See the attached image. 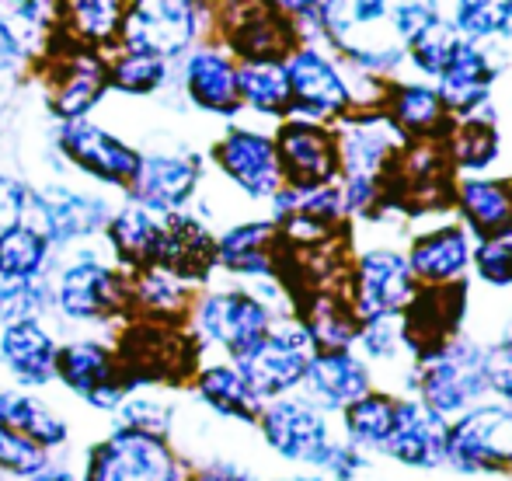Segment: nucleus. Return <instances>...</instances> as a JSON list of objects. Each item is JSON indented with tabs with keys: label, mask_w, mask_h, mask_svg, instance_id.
Wrapping results in <instances>:
<instances>
[{
	"label": "nucleus",
	"mask_w": 512,
	"mask_h": 481,
	"mask_svg": "<svg viewBox=\"0 0 512 481\" xmlns=\"http://www.w3.org/2000/svg\"><path fill=\"white\" fill-rule=\"evenodd\" d=\"M49 290V321L63 328H119L126 318H133L129 272H122L105 248H95V241L56 255L49 269Z\"/></svg>",
	"instance_id": "1"
},
{
	"label": "nucleus",
	"mask_w": 512,
	"mask_h": 481,
	"mask_svg": "<svg viewBox=\"0 0 512 481\" xmlns=\"http://www.w3.org/2000/svg\"><path fill=\"white\" fill-rule=\"evenodd\" d=\"M112 346L133 391L136 387H157V391L189 387L192 373L206 356L189 325L150 318H126L115 328Z\"/></svg>",
	"instance_id": "2"
},
{
	"label": "nucleus",
	"mask_w": 512,
	"mask_h": 481,
	"mask_svg": "<svg viewBox=\"0 0 512 481\" xmlns=\"http://www.w3.org/2000/svg\"><path fill=\"white\" fill-rule=\"evenodd\" d=\"M112 210L115 203L108 199L105 189L56 175L49 182L28 185L25 220L21 224L39 231L56 248V255H60V251L77 248V244L102 241V231L108 217H112Z\"/></svg>",
	"instance_id": "3"
},
{
	"label": "nucleus",
	"mask_w": 512,
	"mask_h": 481,
	"mask_svg": "<svg viewBox=\"0 0 512 481\" xmlns=\"http://www.w3.org/2000/svg\"><path fill=\"white\" fill-rule=\"evenodd\" d=\"M49 150L63 164V171H70L81 182L98 185L105 192H119V196L129 192L143 154L133 140H126V136L115 133L112 126L98 122L95 116L74 119V122H53Z\"/></svg>",
	"instance_id": "4"
},
{
	"label": "nucleus",
	"mask_w": 512,
	"mask_h": 481,
	"mask_svg": "<svg viewBox=\"0 0 512 481\" xmlns=\"http://www.w3.org/2000/svg\"><path fill=\"white\" fill-rule=\"evenodd\" d=\"M32 77L39 81L49 119H88L108 98V53L53 39L46 53L32 63Z\"/></svg>",
	"instance_id": "5"
},
{
	"label": "nucleus",
	"mask_w": 512,
	"mask_h": 481,
	"mask_svg": "<svg viewBox=\"0 0 512 481\" xmlns=\"http://www.w3.org/2000/svg\"><path fill=\"white\" fill-rule=\"evenodd\" d=\"M276 314L248 290V286H199L189 311V332L203 353H220L237 360L269 335Z\"/></svg>",
	"instance_id": "6"
},
{
	"label": "nucleus",
	"mask_w": 512,
	"mask_h": 481,
	"mask_svg": "<svg viewBox=\"0 0 512 481\" xmlns=\"http://www.w3.org/2000/svg\"><path fill=\"white\" fill-rule=\"evenodd\" d=\"M81 481H185L189 461L171 440L108 426L81 450Z\"/></svg>",
	"instance_id": "7"
},
{
	"label": "nucleus",
	"mask_w": 512,
	"mask_h": 481,
	"mask_svg": "<svg viewBox=\"0 0 512 481\" xmlns=\"http://www.w3.org/2000/svg\"><path fill=\"white\" fill-rule=\"evenodd\" d=\"M209 25L206 0H126L119 46L178 63L203 42Z\"/></svg>",
	"instance_id": "8"
},
{
	"label": "nucleus",
	"mask_w": 512,
	"mask_h": 481,
	"mask_svg": "<svg viewBox=\"0 0 512 481\" xmlns=\"http://www.w3.org/2000/svg\"><path fill=\"white\" fill-rule=\"evenodd\" d=\"M56 384L63 387L67 398L81 401L84 408L105 415V419L133 391L119 366V356H115L112 335H98V332H81V335H70V339H60Z\"/></svg>",
	"instance_id": "9"
},
{
	"label": "nucleus",
	"mask_w": 512,
	"mask_h": 481,
	"mask_svg": "<svg viewBox=\"0 0 512 481\" xmlns=\"http://www.w3.org/2000/svg\"><path fill=\"white\" fill-rule=\"evenodd\" d=\"M408 0H321L317 18L338 49L363 67H394L401 49L391 42L398 35V11Z\"/></svg>",
	"instance_id": "10"
},
{
	"label": "nucleus",
	"mask_w": 512,
	"mask_h": 481,
	"mask_svg": "<svg viewBox=\"0 0 512 481\" xmlns=\"http://www.w3.org/2000/svg\"><path fill=\"white\" fill-rule=\"evenodd\" d=\"M209 25L220 32V46L237 63L276 60L283 63L297 49L293 18L279 14L265 0H216L209 7Z\"/></svg>",
	"instance_id": "11"
},
{
	"label": "nucleus",
	"mask_w": 512,
	"mask_h": 481,
	"mask_svg": "<svg viewBox=\"0 0 512 481\" xmlns=\"http://www.w3.org/2000/svg\"><path fill=\"white\" fill-rule=\"evenodd\" d=\"M255 429L262 436L265 450H272L286 464L321 468L328 450L335 447L328 415L314 401H307L304 394H286V398L265 401Z\"/></svg>",
	"instance_id": "12"
},
{
	"label": "nucleus",
	"mask_w": 512,
	"mask_h": 481,
	"mask_svg": "<svg viewBox=\"0 0 512 481\" xmlns=\"http://www.w3.org/2000/svg\"><path fill=\"white\" fill-rule=\"evenodd\" d=\"M310 356H314V342H310L307 328L300 325L297 318H286V321L276 318L269 335H265L255 349L237 356L234 363L258 398L276 401V398L293 394L304 384Z\"/></svg>",
	"instance_id": "13"
},
{
	"label": "nucleus",
	"mask_w": 512,
	"mask_h": 481,
	"mask_svg": "<svg viewBox=\"0 0 512 481\" xmlns=\"http://www.w3.org/2000/svg\"><path fill=\"white\" fill-rule=\"evenodd\" d=\"M143 150V147H140ZM206 185V161L192 147H150L140 154V168L126 196L157 213L192 210Z\"/></svg>",
	"instance_id": "14"
},
{
	"label": "nucleus",
	"mask_w": 512,
	"mask_h": 481,
	"mask_svg": "<svg viewBox=\"0 0 512 481\" xmlns=\"http://www.w3.org/2000/svg\"><path fill=\"white\" fill-rule=\"evenodd\" d=\"M418 391H422V405L443 419L464 415L488 391L481 373V349L471 339H453L436 353L422 356Z\"/></svg>",
	"instance_id": "15"
},
{
	"label": "nucleus",
	"mask_w": 512,
	"mask_h": 481,
	"mask_svg": "<svg viewBox=\"0 0 512 481\" xmlns=\"http://www.w3.org/2000/svg\"><path fill=\"white\" fill-rule=\"evenodd\" d=\"M209 157H213L216 175L234 192H241L244 199H251V203H269L283 189L276 143L262 129L227 126L216 136Z\"/></svg>",
	"instance_id": "16"
},
{
	"label": "nucleus",
	"mask_w": 512,
	"mask_h": 481,
	"mask_svg": "<svg viewBox=\"0 0 512 481\" xmlns=\"http://www.w3.org/2000/svg\"><path fill=\"white\" fill-rule=\"evenodd\" d=\"M457 475H485L512 464V408H467L446 429V461Z\"/></svg>",
	"instance_id": "17"
},
{
	"label": "nucleus",
	"mask_w": 512,
	"mask_h": 481,
	"mask_svg": "<svg viewBox=\"0 0 512 481\" xmlns=\"http://www.w3.org/2000/svg\"><path fill=\"white\" fill-rule=\"evenodd\" d=\"M272 143H276L279 175L286 189H321L338 175V164H342L338 140L321 122L290 116L279 122Z\"/></svg>",
	"instance_id": "18"
},
{
	"label": "nucleus",
	"mask_w": 512,
	"mask_h": 481,
	"mask_svg": "<svg viewBox=\"0 0 512 481\" xmlns=\"http://www.w3.org/2000/svg\"><path fill=\"white\" fill-rule=\"evenodd\" d=\"M60 335L49 318H21L0 325V370L14 387L46 391L56 384Z\"/></svg>",
	"instance_id": "19"
},
{
	"label": "nucleus",
	"mask_w": 512,
	"mask_h": 481,
	"mask_svg": "<svg viewBox=\"0 0 512 481\" xmlns=\"http://www.w3.org/2000/svg\"><path fill=\"white\" fill-rule=\"evenodd\" d=\"M178 84H182L185 102L203 116L234 119L241 112V95H237V60L216 42H199L196 49L182 56L178 67Z\"/></svg>",
	"instance_id": "20"
},
{
	"label": "nucleus",
	"mask_w": 512,
	"mask_h": 481,
	"mask_svg": "<svg viewBox=\"0 0 512 481\" xmlns=\"http://www.w3.org/2000/svg\"><path fill=\"white\" fill-rule=\"evenodd\" d=\"M154 265L182 276L192 286H206L216 272V234L199 213L178 210L164 213L161 241H157Z\"/></svg>",
	"instance_id": "21"
},
{
	"label": "nucleus",
	"mask_w": 512,
	"mask_h": 481,
	"mask_svg": "<svg viewBox=\"0 0 512 481\" xmlns=\"http://www.w3.org/2000/svg\"><path fill=\"white\" fill-rule=\"evenodd\" d=\"M286 81H290V116L300 119H331L349 105V88H345L342 74L324 53L310 46L293 49L283 60Z\"/></svg>",
	"instance_id": "22"
},
{
	"label": "nucleus",
	"mask_w": 512,
	"mask_h": 481,
	"mask_svg": "<svg viewBox=\"0 0 512 481\" xmlns=\"http://www.w3.org/2000/svg\"><path fill=\"white\" fill-rule=\"evenodd\" d=\"M279 248L283 241L272 217L234 220L216 234V269L234 279H276Z\"/></svg>",
	"instance_id": "23"
},
{
	"label": "nucleus",
	"mask_w": 512,
	"mask_h": 481,
	"mask_svg": "<svg viewBox=\"0 0 512 481\" xmlns=\"http://www.w3.org/2000/svg\"><path fill=\"white\" fill-rule=\"evenodd\" d=\"M446 419L425 408L422 401H398L394 429L384 443V454L401 468L436 471L446 461Z\"/></svg>",
	"instance_id": "24"
},
{
	"label": "nucleus",
	"mask_w": 512,
	"mask_h": 481,
	"mask_svg": "<svg viewBox=\"0 0 512 481\" xmlns=\"http://www.w3.org/2000/svg\"><path fill=\"white\" fill-rule=\"evenodd\" d=\"M189 391L196 398V405H203L209 415L223 422H234V426H251L255 429L258 412H262L265 401L258 398L248 387L244 373L237 370L234 360H206L196 366L189 380Z\"/></svg>",
	"instance_id": "25"
},
{
	"label": "nucleus",
	"mask_w": 512,
	"mask_h": 481,
	"mask_svg": "<svg viewBox=\"0 0 512 481\" xmlns=\"http://www.w3.org/2000/svg\"><path fill=\"white\" fill-rule=\"evenodd\" d=\"M411 300V265L391 248L366 251L356 276V318H391Z\"/></svg>",
	"instance_id": "26"
},
{
	"label": "nucleus",
	"mask_w": 512,
	"mask_h": 481,
	"mask_svg": "<svg viewBox=\"0 0 512 481\" xmlns=\"http://www.w3.org/2000/svg\"><path fill=\"white\" fill-rule=\"evenodd\" d=\"M0 426L28 436L46 454H67L74 443V426L56 405L42 398V391L0 384Z\"/></svg>",
	"instance_id": "27"
},
{
	"label": "nucleus",
	"mask_w": 512,
	"mask_h": 481,
	"mask_svg": "<svg viewBox=\"0 0 512 481\" xmlns=\"http://www.w3.org/2000/svg\"><path fill=\"white\" fill-rule=\"evenodd\" d=\"M161 220H164V213L122 196V203H115L112 217H108V224L102 231V244H105L108 258H112L122 272H140V269H147V265H154L157 241H161Z\"/></svg>",
	"instance_id": "28"
},
{
	"label": "nucleus",
	"mask_w": 512,
	"mask_h": 481,
	"mask_svg": "<svg viewBox=\"0 0 512 481\" xmlns=\"http://www.w3.org/2000/svg\"><path fill=\"white\" fill-rule=\"evenodd\" d=\"M300 387H304V398L314 401L321 412H342L370 391V373L349 349H321L310 356Z\"/></svg>",
	"instance_id": "29"
},
{
	"label": "nucleus",
	"mask_w": 512,
	"mask_h": 481,
	"mask_svg": "<svg viewBox=\"0 0 512 481\" xmlns=\"http://www.w3.org/2000/svg\"><path fill=\"white\" fill-rule=\"evenodd\" d=\"M126 0H56V39L112 53L119 46Z\"/></svg>",
	"instance_id": "30"
},
{
	"label": "nucleus",
	"mask_w": 512,
	"mask_h": 481,
	"mask_svg": "<svg viewBox=\"0 0 512 481\" xmlns=\"http://www.w3.org/2000/svg\"><path fill=\"white\" fill-rule=\"evenodd\" d=\"M196 293H199V286L185 283L182 276L161 269V265H147V269H140V272H129V304H133V318L185 325Z\"/></svg>",
	"instance_id": "31"
},
{
	"label": "nucleus",
	"mask_w": 512,
	"mask_h": 481,
	"mask_svg": "<svg viewBox=\"0 0 512 481\" xmlns=\"http://www.w3.org/2000/svg\"><path fill=\"white\" fill-rule=\"evenodd\" d=\"M471 262V238L464 227H439V231L422 234L411 244V276L425 279V283H450Z\"/></svg>",
	"instance_id": "32"
},
{
	"label": "nucleus",
	"mask_w": 512,
	"mask_h": 481,
	"mask_svg": "<svg viewBox=\"0 0 512 481\" xmlns=\"http://www.w3.org/2000/svg\"><path fill=\"white\" fill-rule=\"evenodd\" d=\"M171 67H175V63L157 60V56L140 53V49L115 46L112 53H108V95L133 98V102L157 98L171 84V77H175Z\"/></svg>",
	"instance_id": "33"
},
{
	"label": "nucleus",
	"mask_w": 512,
	"mask_h": 481,
	"mask_svg": "<svg viewBox=\"0 0 512 481\" xmlns=\"http://www.w3.org/2000/svg\"><path fill=\"white\" fill-rule=\"evenodd\" d=\"M237 95H241V109L255 112V116L290 119L293 112L286 67L276 60L237 63Z\"/></svg>",
	"instance_id": "34"
},
{
	"label": "nucleus",
	"mask_w": 512,
	"mask_h": 481,
	"mask_svg": "<svg viewBox=\"0 0 512 481\" xmlns=\"http://www.w3.org/2000/svg\"><path fill=\"white\" fill-rule=\"evenodd\" d=\"M492 77H495L492 60H488L481 49H474L471 42H460L457 53H453V60L446 63V70L439 74V81H443L439 98H443V102H450L453 109L471 112L488 98Z\"/></svg>",
	"instance_id": "35"
},
{
	"label": "nucleus",
	"mask_w": 512,
	"mask_h": 481,
	"mask_svg": "<svg viewBox=\"0 0 512 481\" xmlns=\"http://www.w3.org/2000/svg\"><path fill=\"white\" fill-rule=\"evenodd\" d=\"M460 210L467 217V227L474 234H481L485 241L506 238L512 231V189L506 182H488V178L464 182Z\"/></svg>",
	"instance_id": "36"
},
{
	"label": "nucleus",
	"mask_w": 512,
	"mask_h": 481,
	"mask_svg": "<svg viewBox=\"0 0 512 481\" xmlns=\"http://www.w3.org/2000/svg\"><path fill=\"white\" fill-rule=\"evenodd\" d=\"M178 401L171 398V391H157V387H136L126 394L119 408L108 415V426H122V429H136V433H150L171 440L178 426Z\"/></svg>",
	"instance_id": "37"
},
{
	"label": "nucleus",
	"mask_w": 512,
	"mask_h": 481,
	"mask_svg": "<svg viewBox=\"0 0 512 481\" xmlns=\"http://www.w3.org/2000/svg\"><path fill=\"white\" fill-rule=\"evenodd\" d=\"M0 28L35 63L56 39V0H0Z\"/></svg>",
	"instance_id": "38"
},
{
	"label": "nucleus",
	"mask_w": 512,
	"mask_h": 481,
	"mask_svg": "<svg viewBox=\"0 0 512 481\" xmlns=\"http://www.w3.org/2000/svg\"><path fill=\"white\" fill-rule=\"evenodd\" d=\"M53 262L56 248L39 231H32V227L21 224L0 238V276L4 279H18V283L46 279Z\"/></svg>",
	"instance_id": "39"
},
{
	"label": "nucleus",
	"mask_w": 512,
	"mask_h": 481,
	"mask_svg": "<svg viewBox=\"0 0 512 481\" xmlns=\"http://www.w3.org/2000/svg\"><path fill=\"white\" fill-rule=\"evenodd\" d=\"M394 408L398 401L387 398V394H370L366 391L363 398H356L349 408H342V426L345 436L356 450H384L387 436L394 429Z\"/></svg>",
	"instance_id": "40"
},
{
	"label": "nucleus",
	"mask_w": 512,
	"mask_h": 481,
	"mask_svg": "<svg viewBox=\"0 0 512 481\" xmlns=\"http://www.w3.org/2000/svg\"><path fill=\"white\" fill-rule=\"evenodd\" d=\"M453 18L467 39L512 35V0H457Z\"/></svg>",
	"instance_id": "41"
},
{
	"label": "nucleus",
	"mask_w": 512,
	"mask_h": 481,
	"mask_svg": "<svg viewBox=\"0 0 512 481\" xmlns=\"http://www.w3.org/2000/svg\"><path fill=\"white\" fill-rule=\"evenodd\" d=\"M53 454L32 443L28 436L0 426V475L7 481H28Z\"/></svg>",
	"instance_id": "42"
},
{
	"label": "nucleus",
	"mask_w": 512,
	"mask_h": 481,
	"mask_svg": "<svg viewBox=\"0 0 512 481\" xmlns=\"http://www.w3.org/2000/svg\"><path fill=\"white\" fill-rule=\"evenodd\" d=\"M443 116V98L432 88H422V84H405L398 88V98H394V119L401 122L411 133H425L432 129Z\"/></svg>",
	"instance_id": "43"
},
{
	"label": "nucleus",
	"mask_w": 512,
	"mask_h": 481,
	"mask_svg": "<svg viewBox=\"0 0 512 481\" xmlns=\"http://www.w3.org/2000/svg\"><path fill=\"white\" fill-rule=\"evenodd\" d=\"M457 46H460V39L453 35V28H446V25H439V21H436V25L425 28V32L411 42L408 53H411V63H415L418 70L439 77L446 70V63L453 60Z\"/></svg>",
	"instance_id": "44"
},
{
	"label": "nucleus",
	"mask_w": 512,
	"mask_h": 481,
	"mask_svg": "<svg viewBox=\"0 0 512 481\" xmlns=\"http://www.w3.org/2000/svg\"><path fill=\"white\" fill-rule=\"evenodd\" d=\"M499 154V136L488 119H471L457 136V161L471 171H481Z\"/></svg>",
	"instance_id": "45"
},
{
	"label": "nucleus",
	"mask_w": 512,
	"mask_h": 481,
	"mask_svg": "<svg viewBox=\"0 0 512 481\" xmlns=\"http://www.w3.org/2000/svg\"><path fill=\"white\" fill-rule=\"evenodd\" d=\"M28 74H32V56L14 42V35H7L4 28H0V109H4L7 95H11Z\"/></svg>",
	"instance_id": "46"
},
{
	"label": "nucleus",
	"mask_w": 512,
	"mask_h": 481,
	"mask_svg": "<svg viewBox=\"0 0 512 481\" xmlns=\"http://www.w3.org/2000/svg\"><path fill=\"white\" fill-rule=\"evenodd\" d=\"M478 272L485 283L492 286H512V241L509 238H492L478 248Z\"/></svg>",
	"instance_id": "47"
},
{
	"label": "nucleus",
	"mask_w": 512,
	"mask_h": 481,
	"mask_svg": "<svg viewBox=\"0 0 512 481\" xmlns=\"http://www.w3.org/2000/svg\"><path fill=\"white\" fill-rule=\"evenodd\" d=\"M28 185L32 182L11 175V171H0V238L11 234L14 227H21V220H25Z\"/></svg>",
	"instance_id": "48"
},
{
	"label": "nucleus",
	"mask_w": 512,
	"mask_h": 481,
	"mask_svg": "<svg viewBox=\"0 0 512 481\" xmlns=\"http://www.w3.org/2000/svg\"><path fill=\"white\" fill-rule=\"evenodd\" d=\"M185 481H258L255 471L244 468V464L230 461L223 454L203 457V461H192L189 464V478Z\"/></svg>",
	"instance_id": "49"
},
{
	"label": "nucleus",
	"mask_w": 512,
	"mask_h": 481,
	"mask_svg": "<svg viewBox=\"0 0 512 481\" xmlns=\"http://www.w3.org/2000/svg\"><path fill=\"white\" fill-rule=\"evenodd\" d=\"M356 339L363 342V349L373 356V360H391V356L398 353V346H401V335H398V328L391 325V318L366 321L363 332H359Z\"/></svg>",
	"instance_id": "50"
},
{
	"label": "nucleus",
	"mask_w": 512,
	"mask_h": 481,
	"mask_svg": "<svg viewBox=\"0 0 512 481\" xmlns=\"http://www.w3.org/2000/svg\"><path fill=\"white\" fill-rule=\"evenodd\" d=\"M28 481H81V471H77L70 461H63L60 454H53Z\"/></svg>",
	"instance_id": "51"
},
{
	"label": "nucleus",
	"mask_w": 512,
	"mask_h": 481,
	"mask_svg": "<svg viewBox=\"0 0 512 481\" xmlns=\"http://www.w3.org/2000/svg\"><path fill=\"white\" fill-rule=\"evenodd\" d=\"M265 4L276 7L279 14H286V18H293V21H307V18H317L321 0H265Z\"/></svg>",
	"instance_id": "52"
},
{
	"label": "nucleus",
	"mask_w": 512,
	"mask_h": 481,
	"mask_svg": "<svg viewBox=\"0 0 512 481\" xmlns=\"http://www.w3.org/2000/svg\"><path fill=\"white\" fill-rule=\"evenodd\" d=\"M269 481H328L324 475H286V478H269Z\"/></svg>",
	"instance_id": "53"
},
{
	"label": "nucleus",
	"mask_w": 512,
	"mask_h": 481,
	"mask_svg": "<svg viewBox=\"0 0 512 481\" xmlns=\"http://www.w3.org/2000/svg\"><path fill=\"white\" fill-rule=\"evenodd\" d=\"M506 238H509V241H512V231H509V234H506Z\"/></svg>",
	"instance_id": "54"
}]
</instances>
